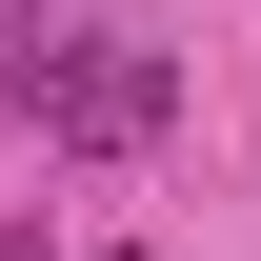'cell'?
I'll use <instances>...</instances> for the list:
<instances>
[{
    "label": "cell",
    "mask_w": 261,
    "mask_h": 261,
    "mask_svg": "<svg viewBox=\"0 0 261 261\" xmlns=\"http://www.w3.org/2000/svg\"><path fill=\"white\" fill-rule=\"evenodd\" d=\"M40 141H161V61H141V40H100V61H40Z\"/></svg>",
    "instance_id": "obj_1"
},
{
    "label": "cell",
    "mask_w": 261,
    "mask_h": 261,
    "mask_svg": "<svg viewBox=\"0 0 261 261\" xmlns=\"http://www.w3.org/2000/svg\"><path fill=\"white\" fill-rule=\"evenodd\" d=\"M0 261H40V241H0Z\"/></svg>",
    "instance_id": "obj_2"
}]
</instances>
